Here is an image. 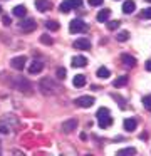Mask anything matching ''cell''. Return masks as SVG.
I'll list each match as a JSON object with an SVG mask.
<instances>
[{"label":"cell","mask_w":151,"mask_h":156,"mask_svg":"<svg viewBox=\"0 0 151 156\" xmlns=\"http://www.w3.org/2000/svg\"><path fill=\"white\" fill-rule=\"evenodd\" d=\"M143 106L148 109V111H151V96H144L143 98Z\"/></svg>","instance_id":"cell-27"},{"label":"cell","mask_w":151,"mask_h":156,"mask_svg":"<svg viewBox=\"0 0 151 156\" xmlns=\"http://www.w3.org/2000/svg\"><path fill=\"white\" fill-rule=\"evenodd\" d=\"M19 27H20V30H22V32L29 34V32H34V30H35L37 22L34 20V19H25V20H22V22L19 24Z\"/></svg>","instance_id":"cell-3"},{"label":"cell","mask_w":151,"mask_h":156,"mask_svg":"<svg viewBox=\"0 0 151 156\" xmlns=\"http://www.w3.org/2000/svg\"><path fill=\"white\" fill-rule=\"evenodd\" d=\"M141 15H143L144 19H151V7L144 9V10H143V14H141Z\"/></svg>","instance_id":"cell-28"},{"label":"cell","mask_w":151,"mask_h":156,"mask_svg":"<svg viewBox=\"0 0 151 156\" xmlns=\"http://www.w3.org/2000/svg\"><path fill=\"white\" fill-rule=\"evenodd\" d=\"M134 9H136V4H134L133 0H126L123 4V14H133Z\"/></svg>","instance_id":"cell-17"},{"label":"cell","mask_w":151,"mask_h":156,"mask_svg":"<svg viewBox=\"0 0 151 156\" xmlns=\"http://www.w3.org/2000/svg\"><path fill=\"white\" fill-rule=\"evenodd\" d=\"M146 2H149V4H151V0H146Z\"/></svg>","instance_id":"cell-34"},{"label":"cell","mask_w":151,"mask_h":156,"mask_svg":"<svg viewBox=\"0 0 151 156\" xmlns=\"http://www.w3.org/2000/svg\"><path fill=\"white\" fill-rule=\"evenodd\" d=\"M116 39L119 42H126L128 39H129V32H128V30H119V32H117V35H116Z\"/></svg>","instance_id":"cell-21"},{"label":"cell","mask_w":151,"mask_h":156,"mask_svg":"<svg viewBox=\"0 0 151 156\" xmlns=\"http://www.w3.org/2000/svg\"><path fill=\"white\" fill-rule=\"evenodd\" d=\"M76 128H77V119H74V118L62 122V133H66V134H70Z\"/></svg>","instance_id":"cell-7"},{"label":"cell","mask_w":151,"mask_h":156,"mask_svg":"<svg viewBox=\"0 0 151 156\" xmlns=\"http://www.w3.org/2000/svg\"><path fill=\"white\" fill-rule=\"evenodd\" d=\"M9 131H10V128H7V126L0 124V134H9Z\"/></svg>","instance_id":"cell-31"},{"label":"cell","mask_w":151,"mask_h":156,"mask_svg":"<svg viewBox=\"0 0 151 156\" xmlns=\"http://www.w3.org/2000/svg\"><path fill=\"white\" fill-rule=\"evenodd\" d=\"M128 84V76H119V77H117V79H114V81H113V86H114V87H123V86H126Z\"/></svg>","instance_id":"cell-19"},{"label":"cell","mask_w":151,"mask_h":156,"mask_svg":"<svg viewBox=\"0 0 151 156\" xmlns=\"http://www.w3.org/2000/svg\"><path fill=\"white\" fill-rule=\"evenodd\" d=\"M39 87H40V91H42L44 94H49V92H52V91H54V89H57V87H56V84H54V82L50 81V79H47V77L40 81Z\"/></svg>","instance_id":"cell-6"},{"label":"cell","mask_w":151,"mask_h":156,"mask_svg":"<svg viewBox=\"0 0 151 156\" xmlns=\"http://www.w3.org/2000/svg\"><path fill=\"white\" fill-rule=\"evenodd\" d=\"M119 25H121L119 20H106V27L109 29V30H116Z\"/></svg>","instance_id":"cell-23"},{"label":"cell","mask_w":151,"mask_h":156,"mask_svg":"<svg viewBox=\"0 0 151 156\" xmlns=\"http://www.w3.org/2000/svg\"><path fill=\"white\" fill-rule=\"evenodd\" d=\"M10 22H12V20H10L9 15H3V17H2V24L5 25V27H7V25H10Z\"/></svg>","instance_id":"cell-30"},{"label":"cell","mask_w":151,"mask_h":156,"mask_svg":"<svg viewBox=\"0 0 151 156\" xmlns=\"http://www.w3.org/2000/svg\"><path fill=\"white\" fill-rule=\"evenodd\" d=\"M74 49H79V51H89V49H91L89 39H84V37L77 39V41L74 42Z\"/></svg>","instance_id":"cell-8"},{"label":"cell","mask_w":151,"mask_h":156,"mask_svg":"<svg viewBox=\"0 0 151 156\" xmlns=\"http://www.w3.org/2000/svg\"><path fill=\"white\" fill-rule=\"evenodd\" d=\"M121 61H123V64L126 66V67H129V69L136 67V59H134L133 55H129V54H123L121 55Z\"/></svg>","instance_id":"cell-10"},{"label":"cell","mask_w":151,"mask_h":156,"mask_svg":"<svg viewBox=\"0 0 151 156\" xmlns=\"http://www.w3.org/2000/svg\"><path fill=\"white\" fill-rule=\"evenodd\" d=\"M114 2H119V0H114Z\"/></svg>","instance_id":"cell-35"},{"label":"cell","mask_w":151,"mask_h":156,"mask_svg":"<svg viewBox=\"0 0 151 156\" xmlns=\"http://www.w3.org/2000/svg\"><path fill=\"white\" fill-rule=\"evenodd\" d=\"M45 29H47V30H59V22H56V20H47V22H45Z\"/></svg>","instance_id":"cell-22"},{"label":"cell","mask_w":151,"mask_h":156,"mask_svg":"<svg viewBox=\"0 0 151 156\" xmlns=\"http://www.w3.org/2000/svg\"><path fill=\"white\" fill-rule=\"evenodd\" d=\"M42 69H44V62L42 61H34L32 64H30V67H29V72L30 74H39V72H42Z\"/></svg>","instance_id":"cell-13"},{"label":"cell","mask_w":151,"mask_h":156,"mask_svg":"<svg viewBox=\"0 0 151 156\" xmlns=\"http://www.w3.org/2000/svg\"><path fill=\"white\" fill-rule=\"evenodd\" d=\"M96 76H97L99 79H109L111 72H109V69H107V67H104V66H102V67H99V69H97Z\"/></svg>","instance_id":"cell-20"},{"label":"cell","mask_w":151,"mask_h":156,"mask_svg":"<svg viewBox=\"0 0 151 156\" xmlns=\"http://www.w3.org/2000/svg\"><path fill=\"white\" fill-rule=\"evenodd\" d=\"M40 42H42V44H45V45H50L54 41H52V37H49L47 34H44V35H40Z\"/></svg>","instance_id":"cell-26"},{"label":"cell","mask_w":151,"mask_h":156,"mask_svg":"<svg viewBox=\"0 0 151 156\" xmlns=\"http://www.w3.org/2000/svg\"><path fill=\"white\" fill-rule=\"evenodd\" d=\"M35 9L39 12H47L50 9V2L49 0H35Z\"/></svg>","instance_id":"cell-14"},{"label":"cell","mask_w":151,"mask_h":156,"mask_svg":"<svg viewBox=\"0 0 151 156\" xmlns=\"http://www.w3.org/2000/svg\"><path fill=\"white\" fill-rule=\"evenodd\" d=\"M144 67H146V71H148V72H151V59L146 62V64H144Z\"/></svg>","instance_id":"cell-32"},{"label":"cell","mask_w":151,"mask_h":156,"mask_svg":"<svg viewBox=\"0 0 151 156\" xmlns=\"http://www.w3.org/2000/svg\"><path fill=\"white\" fill-rule=\"evenodd\" d=\"M25 62H27L25 55H17V57H13L12 61H10V66H12V69H15V71H23Z\"/></svg>","instance_id":"cell-5"},{"label":"cell","mask_w":151,"mask_h":156,"mask_svg":"<svg viewBox=\"0 0 151 156\" xmlns=\"http://www.w3.org/2000/svg\"><path fill=\"white\" fill-rule=\"evenodd\" d=\"M56 74H57V79H60V81H64V79H66V74H67V71H66L64 67H57Z\"/></svg>","instance_id":"cell-25"},{"label":"cell","mask_w":151,"mask_h":156,"mask_svg":"<svg viewBox=\"0 0 151 156\" xmlns=\"http://www.w3.org/2000/svg\"><path fill=\"white\" fill-rule=\"evenodd\" d=\"M117 154L119 156H124V154H136V148H124V149H119L117 151Z\"/></svg>","instance_id":"cell-24"},{"label":"cell","mask_w":151,"mask_h":156,"mask_svg":"<svg viewBox=\"0 0 151 156\" xmlns=\"http://www.w3.org/2000/svg\"><path fill=\"white\" fill-rule=\"evenodd\" d=\"M74 102H76V106H79V108H91V106L96 102V99H94L92 96H81V98H77Z\"/></svg>","instance_id":"cell-4"},{"label":"cell","mask_w":151,"mask_h":156,"mask_svg":"<svg viewBox=\"0 0 151 156\" xmlns=\"http://www.w3.org/2000/svg\"><path fill=\"white\" fill-rule=\"evenodd\" d=\"M72 84H74V87H84V86H86V76L84 74H76L74 79H72Z\"/></svg>","instance_id":"cell-15"},{"label":"cell","mask_w":151,"mask_h":156,"mask_svg":"<svg viewBox=\"0 0 151 156\" xmlns=\"http://www.w3.org/2000/svg\"><path fill=\"white\" fill-rule=\"evenodd\" d=\"M104 0H89V5H92V7H97V5H102Z\"/></svg>","instance_id":"cell-29"},{"label":"cell","mask_w":151,"mask_h":156,"mask_svg":"<svg viewBox=\"0 0 151 156\" xmlns=\"http://www.w3.org/2000/svg\"><path fill=\"white\" fill-rule=\"evenodd\" d=\"M109 15H111V10L109 9H102V10H99L97 12V15H96V19H97V22H106V20H109Z\"/></svg>","instance_id":"cell-16"},{"label":"cell","mask_w":151,"mask_h":156,"mask_svg":"<svg viewBox=\"0 0 151 156\" xmlns=\"http://www.w3.org/2000/svg\"><path fill=\"white\" fill-rule=\"evenodd\" d=\"M82 5V0H67V2H62L59 5V10L60 14H69L72 9H79Z\"/></svg>","instance_id":"cell-2"},{"label":"cell","mask_w":151,"mask_h":156,"mask_svg":"<svg viewBox=\"0 0 151 156\" xmlns=\"http://www.w3.org/2000/svg\"><path fill=\"white\" fill-rule=\"evenodd\" d=\"M97 122H99L101 129H106L113 124V118H111V114L109 116H101V118H97Z\"/></svg>","instance_id":"cell-12"},{"label":"cell","mask_w":151,"mask_h":156,"mask_svg":"<svg viewBox=\"0 0 151 156\" xmlns=\"http://www.w3.org/2000/svg\"><path fill=\"white\" fill-rule=\"evenodd\" d=\"M0 14H2V7H0Z\"/></svg>","instance_id":"cell-33"},{"label":"cell","mask_w":151,"mask_h":156,"mask_svg":"<svg viewBox=\"0 0 151 156\" xmlns=\"http://www.w3.org/2000/svg\"><path fill=\"white\" fill-rule=\"evenodd\" d=\"M25 14H27V9H25V5H15L13 7V15L15 17H25Z\"/></svg>","instance_id":"cell-18"},{"label":"cell","mask_w":151,"mask_h":156,"mask_svg":"<svg viewBox=\"0 0 151 156\" xmlns=\"http://www.w3.org/2000/svg\"><path fill=\"white\" fill-rule=\"evenodd\" d=\"M123 126H124V131H128V133H133L134 129H136L138 122H136V119H133V118H126V119L123 121Z\"/></svg>","instance_id":"cell-9"},{"label":"cell","mask_w":151,"mask_h":156,"mask_svg":"<svg viewBox=\"0 0 151 156\" xmlns=\"http://www.w3.org/2000/svg\"><path fill=\"white\" fill-rule=\"evenodd\" d=\"M69 32L70 34H82V32H87V24L81 19H74V20L69 22Z\"/></svg>","instance_id":"cell-1"},{"label":"cell","mask_w":151,"mask_h":156,"mask_svg":"<svg viewBox=\"0 0 151 156\" xmlns=\"http://www.w3.org/2000/svg\"><path fill=\"white\" fill-rule=\"evenodd\" d=\"M72 67H86L87 66V59L84 57V55H76V57H72Z\"/></svg>","instance_id":"cell-11"}]
</instances>
